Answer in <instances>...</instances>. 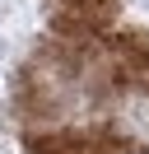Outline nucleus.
<instances>
[{
  "mask_svg": "<svg viewBox=\"0 0 149 154\" xmlns=\"http://www.w3.org/2000/svg\"><path fill=\"white\" fill-rule=\"evenodd\" d=\"M126 154H149V149H126Z\"/></svg>",
  "mask_w": 149,
  "mask_h": 154,
  "instance_id": "obj_1",
  "label": "nucleus"
}]
</instances>
